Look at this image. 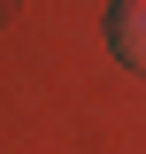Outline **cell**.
Returning <instances> with one entry per match:
<instances>
[{
  "mask_svg": "<svg viewBox=\"0 0 146 154\" xmlns=\"http://www.w3.org/2000/svg\"><path fill=\"white\" fill-rule=\"evenodd\" d=\"M108 38H115V54L131 69H146V0H115L108 8Z\"/></svg>",
  "mask_w": 146,
  "mask_h": 154,
  "instance_id": "cell-1",
  "label": "cell"
}]
</instances>
